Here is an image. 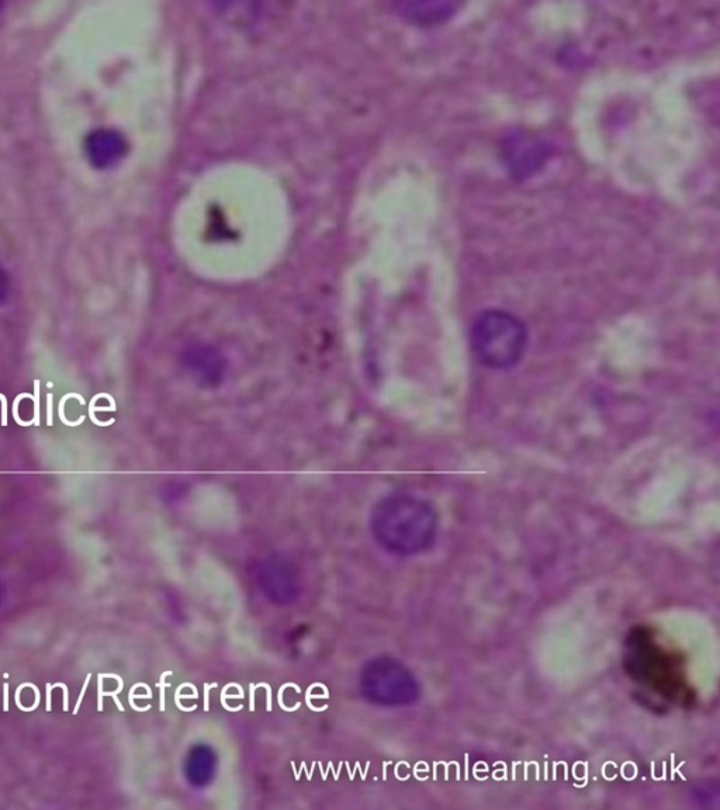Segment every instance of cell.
Returning <instances> with one entry per match:
<instances>
[{
    "label": "cell",
    "instance_id": "obj_1",
    "mask_svg": "<svg viewBox=\"0 0 720 810\" xmlns=\"http://www.w3.org/2000/svg\"><path fill=\"white\" fill-rule=\"evenodd\" d=\"M373 538L387 552L413 556L425 552L438 535V514L428 501L413 494L387 495L370 515Z\"/></svg>",
    "mask_w": 720,
    "mask_h": 810
},
{
    "label": "cell",
    "instance_id": "obj_2",
    "mask_svg": "<svg viewBox=\"0 0 720 810\" xmlns=\"http://www.w3.org/2000/svg\"><path fill=\"white\" fill-rule=\"evenodd\" d=\"M470 345L481 365L494 370L514 368L528 346V330L517 315L487 310L474 320Z\"/></svg>",
    "mask_w": 720,
    "mask_h": 810
},
{
    "label": "cell",
    "instance_id": "obj_3",
    "mask_svg": "<svg viewBox=\"0 0 720 810\" xmlns=\"http://www.w3.org/2000/svg\"><path fill=\"white\" fill-rule=\"evenodd\" d=\"M625 668L633 680L667 699L683 697V674L677 660L657 642L650 630H633L626 640Z\"/></svg>",
    "mask_w": 720,
    "mask_h": 810
},
{
    "label": "cell",
    "instance_id": "obj_4",
    "mask_svg": "<svg viewBox=\"0 0 720 810\" xmlns=\"http://www.w3.org/2000/svg\"><path fill=\"white\" fill-rule=\"evenodd\" d=\"M360 684L366 699L386 708L408 706L420 697V685L414 674L390 657L369 661L363 668Z\"/></svg>",
    "mask_w": 720,
    "mask_h": 810
},
{
    "label": "cell",
    "instance_id": "obj_5",
    "mask_svg": "<svg viewBox=\"0 0 720 810\" xmlns=\"http://www.w3.org/2000/svg\"><path fill=\"white\" fill-rule=\"evenodd\" d=\"M258 583L262 593L275 604H289L299 594L296 571L279 556L263 560L258 570Z\"/></svg>",
    "mask_w": 720,
    "mask_h": 810
},
{
    "label": "cell",
    "instance_id": "obj_6",
    "mask_svg": "<svg viewBox=\"0 0 720 810\" xmlns=\"http://www.w3.org/2000/svg\"><path fill=\"white\" fill-rule=\"evenodd\" d=\"M504 151L507 164L519 178L539 171L540 166L548 159V147L542 141L532 140L525 135H512L505 144Z\"/></svg>",
    "mask_w": 720,
    "mask_h": 810
},
{
    "label": "cell",
    "instance_id": "obj_7",
    "mask_svg": "<svg viewBox=\"0 0 720 810\" xmlns=\"http://www.w3.org/2000/svg\"><path fill=\"white\" fill-rule=\"evenodd\" d=\"M85 151L95 168H112L126 154V141L116 131L96 130L86 138Z\"/></svg>",
    "mask_w": 720,
    "mask_h": 810
},
{
    "label": "cell",
    "instance_id": "obj_8",
    "mask_svg": "<svg viewBox=\"0 0 720 810\" xmlns=\"http://www.w3.org/2000/svg\"><path fill=\"white\" fill-rule=\"evenodd\" d=\"M183 363H185L189 375L203 386H217L223 379L225 372L224 360L221 359L220 353L207 348V346L188 349L185 358H183Z\"/></svg>",
    "mask_w": 720,
    "mask_h": 810
},
{
    "label": "cell",
    "instance_id": "obj_9",
    "mask_svg": "<svg viewBox=\"0 0 720 810\" xmlns=\"http://www.w3.org/2000/svg\"><path fill=\"white\" fill-rule=\"evenodd\" d=\"M217 756L207 744H196L185 760L186 780L196 788L207 787L216 777Z\"/></svg>",
    "mask_w": 720,
    "mask_h": 810
},
{
    "label": "cell",
    "instance_id": "obj_10",
    "mask_svg": "<svg viewBox=\"0 0 720 810\" xmlns=\"http://www.w3.org/2000/svg\"><path fill=\"white\" fill-rule=\"evenodd\" d=\"M405 13L415 20L424 24H436L445 22L456 13L455 5L445 2L431 3H411L405 8Z\"/></svg>",
    "mask_w": 720,
    "mask_h": 810
},
{
    "label": "cell",
    "instance_id": "obj_11",
    "mask_svg": "<svg viewBox=\"0 0 720 810\" xmlns=\"http://www.w3.org/2000/svg\"><path fill=\"white\" fill-rule=\"evenodd\" d=\"M34 427H40V380L34 382Z\"/></svg>",
    "mask_w": 720,
    "mask_h": 810
},
{
    "label": "cell",
    "instance_id": "obj_12",
    "mask_svg": "<svg viewBox=\"0 0 720 810\" xmlns=\"http://www.w3.org/2000/svg\"><path fill=\"white\" fill-rule=\"evenodd\" d=\"M23 398H31V400H33V396H30V394H26V393L20 394V396L17 397L16 400H15V405H13V415H15V420H16L17 424H19L20 427L26 428V427H31V425H34V422H33V420H31L29 422H24V421L20 420L19 404H20V401L23 400Z\"/></svg>",
    "mask_w": 720,
    "mask_h": 810
},
{
    "label": "cell",
    "instance_id": "obj_13",
    "mask_svg": "<svg viewBox=\"0 0 720 810\" xmlns=\"http://www.w3.org/2000/svg\"><path fill=\"white\" fill-rule=\"evenodd\" d=\"M47 398H48L47 425H48V427H53V417H54V415H53V410H54L53 400H54V396H53V394H48Z\"/></svg>",
    "mask_w": 720,
    "mask_h": 810
},
{
    "label": "cell",
    "instance_id": "obj_14",
    "mask_svg": "<svg viewBox=\"0 0 720 810\" xmlns=\"http://www.w3.org/2000/svg\"><path fill=\"white\" fill-rule=\"evenodd\" d=\"M6 292H8V280H6L5 273L0 269V303L5 299Z\"/></svg>",
    "mask_w": 720,
    "mask_h": 810
},
{
    "label": "cell",
    "instance_id": "obj_15",
    "mask_svg": "<svg viewBox=\"0 0 720 810\" xmlns=\"http://www.w3.org/2000/svg\"><path fill=\"white\" fill-rule=\"evenodd\" d=\"M0 400H2V427H6L8 425V400L3 394H0Z\"/></svg>",
    "mask_w": 720,
    "mask_h": 810
},
{
    "label": "cell",
    "instance_id": "obj_16",
    "mask_svg": "<svg viewBox=\"0 0 720 810\" xmlns=\"http://www.w3.org/2000/svg\"><path fill=\"white\" fill-rule=\"evenodd\" d=\"M0 8H2V5H0Z\"/></svg>",
    "mask_w": 720,
    "mask_h": 810
}]
</instances>
